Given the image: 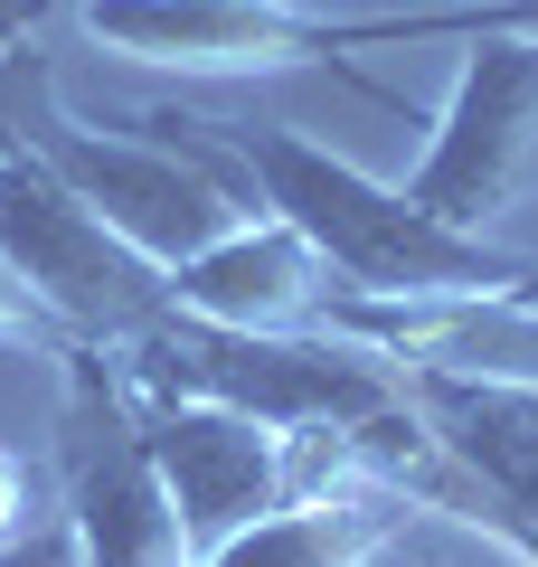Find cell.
Masks as SVG:
<instances>
[{"label": "cell", "instance_id": "1", "mask_svg": "<svg viewBox=\"0 0 538 567\" xmlns=\"http://www.w3.org/2000/svg\"><path fill=\"white\" fill-rule=\"evenodd\" d=\"M114 369L133 398L237 406L275 435H350L359 454H387V464L435 445L406 369L340 341V331H237V322H199V312L170 303L142 341L114 350Z\"/></svg>", "mask_w": 538, "mask_h": 567}, {"label": "cell", "instance_id": "2", "mask_svg": "<svg viewBox=\"0 0 538 567\" xmlns=\"http://www.w3.org/2000/svg\"><path fill=\"white\" fill-rule=\"evenodd\" d=\"M227 162L256 181V199L283 227H302L321 265H331L340 293H387V303H444V293H510L529 265L500 256V246L463 237V227L425 218L406 189L350 171L340 152L283 133V123H199Z\"/></svg>", "mask_w": 538, "mask_h": 567}, {"label": "cell", "instance_id": "3", "mask_svg": "<svg viewBox=\"0 0 538 567\" xmlns=\"http://www.w3.org/2000/svg\"><path fill=\"white\" fill-rule=\"evenodd\" d=\"M85 39L133 66H179V76H246V66H331L369 104L406 114L397 85L359 76L350 48H416V39H500L538 29V0H454V10H369V20H321L283 0H85Z\"/></svg>", "mask_w": 538, "mask_h": 567}, {"label": "cell", "instance_id": "4", "mask_svg": "<svg viewBox=\"0 0 538 567\" xmlns=\"http://www.w3.org/2000/svg\"><path fill=\"white\" fill-rule=\"evenodd\" d=\"M179 123V114H170ZM189 142H142V133H104V123H76L58 95L39 104L29 123V162H48L142 265H189L199 246H218L227 227L246 218L237 181H227V152L199 133V123H179Z\"/></svg>", "mask_w": 538, "mask_h": 567}, {"label": "cell", "instance_id": "5", "mask_svg": "<svg viewBox=\"0 0 538 567\" xmlns=\"http://www.w3.org/2000/svg\"><path fill=\"white\" fill-rule=\"evenodd\" d=\"M133 406H142V445L161 464L189 558L359 464L350 435H275V425L237 416V406H199V398H133Z\"/></svg>", "mask_w": 538, "mask_h": 567}, {"label": "cell", "instance_id": "6", "mask_svg": "<svg viewBox=\"0 0 538 567\" xmlns=\"http://www.w3.org/2000/svg\"><path fill=\"white\" fill-rule=\"evenodd\" d=\"M0 256L20 265V284L58 312L66 341L123 350L170 312L161 265H142L48 162H0Z\"/></svg>", "mask_w": 538, "mask_h": 567}, {"label": "cell", "instance_id": "7", "mask_svg": "<svg viewBox=\"0 0 538 567\" xmlns=\"http://www.w3.org/2000/svg\"><path fill=\"white\" fill-rule=\"evenodd\" d=\"M66 360V539L85 567H189L179 511L142 445V406L123 388L114 350L76 341Z\"/></svg>", "mask_w": 538, "mask_h": 567}, {"label": "cell", "instance_id": "8", "mask_svg": "<svg viewBox=\"0 0 538 567\" xmlns=\"http://www.w3.org/2000/svg\"><path fill=\"white\" fill-rule=\"evenodd\" d=\"M529 181H538V29H500V39H473L406 199L482 237V218H500Z\"/></svg>", "mask_w": 538, "mask_h": 567}, {"label": "cell", "instance_id": "9", "mask_svg": "<svg viewBox=\"0 0 538 567\" xmlns=\"http://www.w3.org/2000/svg\"><path fill=\"white\" fill-rule=\"evenodd\" d=\"M170 303L199 312V322H237V331H312L321 303H331V265L302 246V227H283L275 208L265 218H237L218 246H199L189 265H170Z\"/></svg>", "mask_w": 538, "mask_h": 567}, {"label": "cell", "instance_id": "10", "mask_svg": "<svg viewBox=\"0 0 538 567\" xmlns=\"http://www.w3.org/2000/svg\"><path fill=\"white\" fill-rule=\"evenodd\" d=\"M397 539H406L397 492L340 473V483H321V492H302V502L265 511V520L227 529V539L199 548L189 567H379Z\"/></svg>", "mask_w": 538, "mask_h": 567}, {"label": "cell", "instance_id": "11", "mask_svg": "<svg viewBox=\"0 0 538 567\" xmlns=\"http://www.w3.org/2000/svg\"><path fill=\"white\" fill-rule=\"evenodd\" d=\"M58 95V66H48L39 39L0 48V162H29V123H39V104Z\"/></svg>", "mask_w": 538, "mask_h": 567}, {"label": "cell", "instance_id": "12", "mask_svg": "<svg viewBox=\"0 0 538 567\" xmlns=\"http://www.w3.org/2000/svg\"><path fill=\"white\" fill-rule=\"evenodd\" d=\"M0 341H48V350H76V341L58 331V312H48L39 293L20 284V265H10V256H0Z\"/></svg>", "mask_w": 538, "mask_h": 567}, {"label": "cell", "instance_id": "13", "mask_svg": "<svg viewBox=\"0 0 538 567\" xmlns=\"http://www.w3.org/2000/svg\"><path fill=\"white\" fill-rule=\"evenodd\" d=\"M0 567H85V558H76V539H66V520H58V529L29 520L20 539H0Z\"/></svg>", "mask_w": 538, "mask_h": 567}, {"label": "cell", "instance_id": "14", "mask_svg": "<svg viewBox=\"0 0 538 567\" xmlns=\"http://www.w3.org/2000/svg\"><path fill=\"white\" fill-rule=\"evenodd\" d=\"M29 529V464L0 445V539H20Z\"/></svg>", "mask_w": 538, "mask_h": 567}, {"label": "cell", "instance_id": "15", "mask_svg": "<svg viewBox=\"0 0 538 567\" xmlns=\"http://www.w3.org/2000/svg\"><path fill=\"white\" fill-rule=\"evenodd\" d=\"M48 10H58V0H0V48L39 39V29H48Z\"/></svg>", "mask_w": 538, "mask_h": 567}, {"label": "cell", "instance_id": "16", "mask_svg": "<svg viewBox=\"0 0 538 567\" xmlns=\"http://www.w3.org/2000/svg\"><path fill=\"white\" fill-rule=\"evenodd\" d=\"M500 303H529V312H538V265H529V275L510 284V293H500Z\"/></svg>", "mask_w": 538, "mask_h": 567}, {"label": "cell", "instance_id": "17", "mask_svg": "<svg viewBox=\"0 0 538 567\" xmlns=\"http://www.w3.org/2000/svg\"><path fill=\"white\" fill-rule=\"evenodd\" d=\"M379 567H435V558H406V539H397V548H387V558H379Z\"/></svg>", "mask_w": 538, "mask_h": 567}]
</instances>
